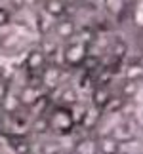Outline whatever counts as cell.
<instances>
[{
  "label": "cell",
  "mask_w": 143,
  "mask_h": 154,
  "mask_svg": "<svg viewBox=\"0 0 143 154\" xmlns=\"http://www.w3.org/2000/svg\"><path fill=\"white\" fill-rule=\"evenodd\" d=\"M75 152L76 154H95L99 150H97V143H95V141L84 139V141H80V143L75 146Z\"/></svg>",
  "instance_id": "cell-1"
},
{
  "label": "cell",
  "mask_w": 143,
  "mask_h": 154,
  "mask_svg": "<svg viewBox=\"0 0 143 154\" xmlns=\"http://www.w3.org/2000/svg\"><path fill=\"white\" fill-rule=\"evenodd\" d=\"M27 63H29V67H31V69H40L44 65V55L40 51H33L31 55H29Z\"/></svg>",
  "instance_id": "cell-2"
},
{
  "label": "cell",
  "mask_w": 143,
  "mask_h": 154,
  "mask_svg": "<svg viewBox=\"0 0 143 154\" xmlns=\"http://www.w3.org/2000/svg\"><path fill=\"white\" fill-rule=\"evenodd\" d=\"M46 10L50 11V14H52L53 17H57V15L63 11V4L59 2V0H50V2L46 4Z\"/></svg>",
  "instance_id": "cell-3"
},
{
  "label": "cell",
  "mask_w": 143,
  "mask_h": 154,
  "mask_svg": "<svg viewBox=\"0 0 143 154\" xmlns=\"http://www.w3.org/2000/svg\"><path fill=\"white\" fill-rule=\"evenodd\" d=\"M57 32L61 36H71L73 34V23L71 21H59L57 23Z\"/></svg>",
  "instance_id": "cell-4"
},
{
  "label": "cell",
  "mask_w": 143,
  "mask_h": 154,
  "mask_svg": "<svg viewBox=\"0 0 143 154\" xmlns=\"http://www.w3.org/2000/svg\"><path fill=\"white\" fill-rule=\"evenodd\" d=\"M6 23H8V11L0 8V27H2V25H6Z\"/></svg>",
  "instance_id": "cell-5"
}]
</instances>
